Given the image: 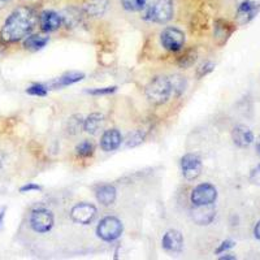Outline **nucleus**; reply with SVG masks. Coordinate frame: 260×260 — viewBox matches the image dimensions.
Masks as SVG:
<instances>
[{"label": "nucleus", "mask_w": 260, "mask_h": 260, "mask_svg": "<svg viewBox=\"0 0 260 260\" xmlns=\"http://www.w3.org/2000/svg\"><path fill=\"white\" fill-rule=\"evenodd\" d=\"M48 43V37L39 36V34H34V36H29L24 41V47L30 51H39Z\"/></svg>", "instance_id": "21"}, {"label": "nucleus", "mask_w": 260, "mask_h": 260, "mask_svg": "<svg viewBox=\"0 0 260 260\" xmlns=\"http://www.w3.org/2000/svg\"><path fill=\"white\" fill-rule=\"evenodd\" d=\"M162 247L169 252H181L183 248V237L178 231H168L162 237Z\"/></svg>", "instance_id": "12"}, {"label": "nucleus", "mask_w": 260, "mask_h": 260, "mask_svg": "<svg viewBox=\"0 0 260 260\" xmlns=\"http://www.w3.org/2000/svg\"><path fill=\"white\" fill-rule=\"evenodd\" d=\"M26 92L32 96H46L48 94L47 86L42 85V83H34L30 87H27Z\"/></svg>", "instance_id": "25"}, {"label": "nucleus", "mask_w": 260, "mask_h": 260, "mask_svg": "<svg viewBox=\"0 0 260 260\" xmlns=\"http://www.w3.org/2000/svg\"><path fill=\"white\" fill-rule=\"evenodd\" d=\"M9 2H11V0H0V9L4 8V7H6Z\"/></svg>", "instance_id": "35"}, {"label": "nucleus", "mask_w": 260, "mask_h": 260, "mask_svg": "<svg viewBox=\"0 0 260 260\" xmlns=\"http://www.w3.org/2000/svg\"><path fill=\"white\" fill-rule=\"evenodd\" d=\"M202 160L198 155L186 154L181 159V171L186 180H195L202 173Z\"/></svg>", "instance_id": "8"}, {"label": "nucleus", "mask_w": 260, "mask_h": 260, "mask_svg": "<svg viewBox=\"0 0 260 260\" xmlns=\"http://www.w3.org/2000/svg\"><path fill=\"white\" fill-rule=\"evenodd\" d=\"M30 226L37 233H47L53 226V215L46 208H37L30 215Z\"/></svg>", "instance_id": "5"}, {"label": "nucleus", "mask_w": 260, "mask_h": 260, "mask_svg": "<svg viewBox=\"0 0 260 260\" xmlns=\"http://www.w3.org/2000/svg\"><path fill=\"white\" fill-rule=\"evenodd\" d=\"M234 245H236V242H234V241L226 240V241H224V242H222L219 247L216 248L215 252L216 254H222V252H225L226 250H229V248L234 247Z\"/></svg>", "instance_id": "29"}, {"label": "nucleus", "mask_w": 260, "mask_h": 260, "mask_svg": "<svg viewBox=\"0 0 260 260\" xmlns=\"http://www.w3.org/2000/svg\"><path fill=\"white\" fill-rule=\"evenodd\" d=\"M256 151H257V154L260 155V136H259V138H257V141H256Z\"/></svg>", "instance_id": "36"}, {"label": "nucleus", "mask_w": 260, "mask_h": 260, "mask_svg": "<svg viewBox=\"0 0 260 260\" xmlns=\"http://www.w3.org/2000/svg\"><path fill=\"white\" fill-rule=\"evenodd\" d=\"M254 236L256 240H260V221L255 225L254 228Z\"/></svg>", "instance_id": "32"}, {"label": "nucleus", "mask_w": 260, "mask_h": 260, "mask_svg": "<svg viewBox=\"0 0 260 260\" xmlns=\"http://www.w3.org/2000/svg\"><path fill=\"white\" fill-rule=\"evenodd\" d=\"M160 42L166 50L176 52L185 45V34L177 27H167L160 34Z\"/></svg>", "instance_id": "6"}, {"label": "nucleus", "mask_w": 260, "mask_h": 260, "mask_svg": "<svg viewBox=\"0 0 260 260\" xmlns=\"http://www.w3.org/2000/svg\"><path fill=\"white\" fill-rule=\"evenodd\" d=\"M221 260H236V256L234 255H229V254H225L224 256H220Z\"/></svg>", "instance_id": "34"}, {"label": "nucleus", "mask_w": 260, "mask_h": 260, "mask_svg": "<svg viewBox=\"0 0 260 260\" xmlns=\"http://www.w3.org/2000/svg\"><path fill=\"white\" fill-rule=\"evenodd\" d=\"M39 25L43 31H55L61 26V16L53 11H43L39 16Z\"/></svg>", "instance_id": "13"}, {"label": "nucleus", "mask_w": 260, "mask_h": 260, "mask_svg": "<svg viewBox=\"0 0 260 260\" xmlns=\"http://www.w3.org/2000/svg\"><path fill=\"white\" fill-rule=\"evenodd\" d=\"M173 94L172 91V85L169 77H156L155 80L151 81L146 87V96L148 102L155 106H160L168 102L171 95Z\"/></svg>", "instance_id": "2"}, {"label": "nucleus", "mask_w": 260, "mask_h": 260, "mask_svg": "<svg viewBox=\"0 0 260 260\" xmlns=\"http://www.w3.org/2000/svg\"><path fill=\"white\" fill-rule=\"evenodd\" d=\"M96 207L94 204L90 203H80L76 204L71 211V217L73 221L78 222V224H90V222L94 221V219L96 217Z\"/></svg>", "instance_id": "9"}, {"label": "nucleus", "mask_w": 260, "mask_h": 260, "mask_svg": "<svg viewBox=\"0 0 260 260\" xmlns=\"http://www.w3.org/2000/svg\"><path fill=\"white\" fill-rule=\"evenodd\" d=\"M169 81H171L173 95L178 96V95H181L183 91H185V87H186V81H185V78L176 74V76L169 77Z\"/></svg>", "instance_id": "22"}, {"label": "nucleus", "mask_w": 260, "mask_h": 260, "mask_svg": "<svg viewBox=\"0 0 260 260\" xmlns=\"http://www.w3.org/2000/svg\"><path fill=\"white\" fill-rule=\"evenodd\" d=\"M116 197H117V191L112 185L107 183V185H102L96 189V199L103 206H111L115 203Z\"/></svg>", "instance_id": "16"}, {"label": "nucleus", "mask_w": 260, "mask_h": 260, "mask_svg": "<svg viewBox=\"0 0 260 260\" xmlns=\"http://www.w3.org/2000/svg\"><path fill=\"white\" fill-rule=\"evenodd\" d=\"M232 139H233L234 145L245 148L254 142V133L250 127L245 126V125H238L232 132Z\"/></svg>", "instance_id": "10"}, {"label": "nucleus", "mask_w": 260, "mask_h": 260, "mask_svg": "<svg viewBox=\"0 0 260 260\" xmlns=\"http://www.w3.org/2000/svg\"><path fill=\"white\" fill-rule=\"evenodd\" d=\"M104 122V116L102 113H91L89 117L83 121V129L86 133L96 134Z\"/></svg>", "instance_id": "18"}, {"label": "nucleus", "mask_w": 260, "mask_h": 260, "mask_svg": "<svg viewBox=\"0 0 260 260\" xmlns=\"http://www.w3.org/2000/svg\"><path fill=\"white\" fill-rule=\"evenodd\" d=\"M122 7L130 12L142 11L146 7V0H121Z\"/></svg>", "instance_id": "23"}, {"label": "nucleus", "mask_w": 260, "mask_h": 260, "mask_svg": "<svg viewBox=\"0 0 260 260\" xmlns=\"http://www.w3.org/2000/svg\"><path fill=\"white\" fill-rule=\"evenodd\" d=\"M76 152H77L78 156H91L92 152H94V145H92L90 141H83L80 145H77L76 147Z\"/></svg>", "instance_id": "24"}, {"label": "nucleus", "mask_w": 260, "mask_h": 260, "mask_svg": "<svg viewBox=\"0 0 260 260\" xmlns=\"http://www.w3.org/2000/svg\"><path fill=\"white\" fill-rule=\"evenodd\" d=\"M217 199V190L211 183H201L191 192V202L194 206L213 204Z\"/></svg>", "instance_id": "7"}, {"label": "nucleus", "mask_w": 260, "mask_h": 260, "mask_svg": "<svg viewBox=\"0 0 260 260\" xmlns=\"http://www.w3.org/2000/svg\"><path fill=\"white\" fill-rule=\"evenodd\" d=\"M116 86H111V87H103V89H94V90H89V94L91 95H108L112 94V92L116 91Z\"/></svg>", "instance_id": "28"}, {"label": "nucleus", "mask_w": 260, "mask_h": 260, "mask_svg": "<svg viewBox=\"0 0 260 260\" xmlns=\"http://www.w3.org/2000/svg\"><path fill=\"white\" fill-rule=\"evenodd\" d=\"M173 16V2L172 0H154L147 7L145 18L157 24H166Z\"/></svg>", "instance_id": "3"}, {"label": "nucleus", "mask_w": 260, "mask_h": 260, "mask_svg": "<svg viewBox=\"0 0 260 260\" xmlns=\"http://www.w3.org/2000/svg\"><path fill=\"white\" fill-rule=\"evenodd\" d=\"M122 142V136L117 129L106 130L101 138V147L106 152H111L120 147Z\"/></svg>", "instance_id": "11"}, {"label": "nucleus", "mask_w": 260, "mask_h": 260, "mask_svg": "<svg viewBox=\"0 0 260 260\" xmlns=\"http://www.w3.org/2000/svg\"><path fill=\"white\" fill-rule=\"evenodd\" d=\"M96 234L99 238L107 242H112L117 240L118 237L122 234V224L117 217L113 216H107L99 222L96 228Z\"/></svg>", "instance_id": "4"}, {"label": "nucleus", "mask_w": 260, "mask_h": 260, "mask_svg": "<svg viewBox=\"0 0 260 260\" xmlns=\"http://www.w3.org/2000/svg\"><path fill=\"white\" fill-rule=\"evenodd\" d=\"M250 181H251L254 185H259L260 186V164L252 169L251 175H250Z\"/></svg>", "instance_id": "30"}, {"label": "nucleus", "mask_w": 260, "mask_h": 260, "mask_svg": "<svg viewBox=\"0 0 260 260\" xmlns=\"http://www.w3.org/2000/svg\"><path fill=\"white\" fill-rule=\"evenodd\" d=\"M36 24V12L29 7H18L4 22L0 37L7 43H15L29 36Z\"/></svg>", "instance_id": "1"}, {"label": "nucleus", "mask_w": 260, "mask_h": 260, "mask_svg": "<svg viewBox=\"0 0 260 260\" xmlns=\"http://www.w3.org/2000/svg\"><path fill=\"white\" fill-rule=\"evenodd\" d=\"M6 211L7 208L3 207L0 210V228L3 226V222H4V216H6Z\"/></svg>", "instance_id": "33"}, {"label": "nucleus", "mask_w": 260, "mask_h": 260, "mask_svg": "<svg viewBox=\"0 0 260 260\" xmlns=\"http://www.w3.org/2000/svg\"><path fill=\"white\" fill-rule=\"evenodd\" d=\"M233 27L231 24H228L225 21H217L215 26V39L219 42V45H224L225 42L229 39V37L233 32Z\"/></svg>", "instance_id": "19"}, {"label": "nucleus", "mask_w": 260, "mask_h": 260, "mask_svg": "<svg viewBox=\"0 0 260 260\" xmlns=\"http://www.w3.org/2000/svg\"><path fill=\"white\" fill-rule=\"evenodd\" d=\"M259 12V6L254 2H243L237 11V20L241 25L247 24Z\"/></svg>", "instance_id": "14"}, {"label": "nucleus", "mask_w": 260, "mask_h": 260, "mask_svg": "<svg viewBox=\"0 0 260 260\" xmlns=\"http://www.w3.org/2000/svg\"><path fill=\"white\" fill-rule=\"evenodd\" d=\"M83 78H85V74L81 73V72H69V73H65L64 76L57 78L56 81H53L51 85H52V87H55V89H61V87H65V86L80 82Z\"/></svg>", "instance_id": "17"}, {"label": "nucleus", "mask_w": 260, "mask_h": 260, "mask_svg": "<svg viewBox=\"0 0 260 260\" xmlns=\"http://www.w3.org/2000/svg\"><path fill=\"white\" fill-rule=\"evenodd\" d=\"M42 186L36 185V183H27L25 186H22L20 189L21 192H29V191H41Z\"/></svg>", "instance_id": "31"}, {"label": "nucleus", "mask_w": 260, "mask_h": 260, "mask_svg": "<svg viewBox=\"0 0 260 260\" xmlns=\"http://www.w3.org/2000/svg\"><path fill=\"white\" fill-rule=\"evenodd\" d=\"M213 68H215V64L211 61L208 62H204L203 65H201V68L198 69V73H197V76H198L199 78L204 77V76H207L208 73H211V72L213 71Z\"/></svg>", "instance_id": "27"}, {"label": "nucleus", "mask_w": 260, "mask_h": 260, "mask_svg": "<svg viewBox=\"0 0 260 260\" xmlns=\"http://www.w3.org/2000/svg\"><path fill=\"white\" fill-rule=\"evenodd\" d=\"M195 210L192 212V219L198 222L199 225H208L215 219V208L212 204H206V206H195Z\"/></svg>", "instance_id": "15"}, {"label": "nucleus", "mask_w": 260, "mask_h": 260, "mask_svg": "<svg viewBox=\"0 0 260 260\" xmlns=\"http://www.w3.org/2000/svg\"><path fill=\"white\" fill-rule=\"evenodd\" d=\"M195 59H197V53H195V51L190 50L178 60V64H180V67L186 68V67H190V65L195 61Z\"/></svg>", "instance_id": "26"}, {"label": "nucleus", "mask_w": 260, "mask_h": 260, "mask_svg": "<svg viewBox=\"0 0 260 260\" xmlns=\"http://www.w3.org/2000/svg\"><path fill=\"white\" fill-rule=\"evenodd\" d=\"M108 2L107 0H87L85 3V12L89 16H94V17H99L104 13L107 8Z\"/></svg>", "instance_id": "20"}]
</instances>
